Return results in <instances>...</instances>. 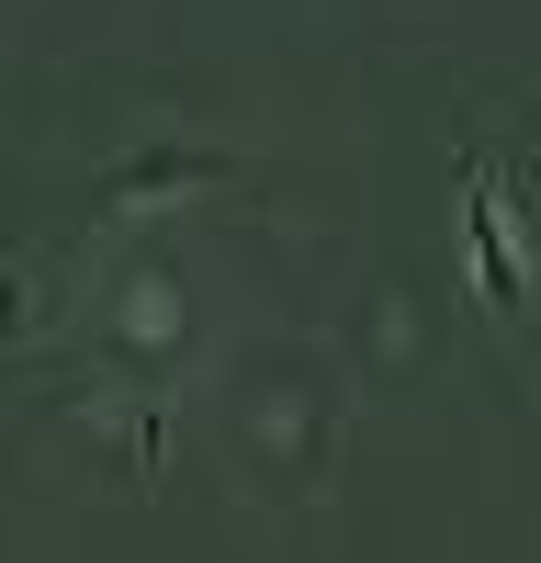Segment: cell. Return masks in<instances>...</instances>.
<instances>
[{"label": "cell", "mask_w": 541, "mask_h": 563, "mask_svg": "<svg viewBox=\"0 0 541 563\" xmlns=\"http://www.w3.org/2000/svg\"><path fill=\"white\" fill-rule=\"evenodd\" d=\"M474 260H485V294L496 305H519V271H508V225H496V203L474 192Z\"/></svg>", "instance_id": "cell-1"}]
</instances>
